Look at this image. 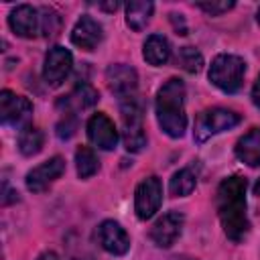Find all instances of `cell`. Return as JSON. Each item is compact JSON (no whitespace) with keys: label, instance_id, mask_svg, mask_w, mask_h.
I'll list each match as a JSON object with an SVG mask.
<instances>
[{"label":"cell","instance_id":"6da1fadb","mask_svg":"<svg viewBox=\"0 0 260 260\" xmlns=\"http://www.w3.org/2000/svg\"><path fill=\"white\" fill-rule=\"evenodd\" d=\"M246 179L240 175L225 177L215 191V209L225 236L232 242H242L248 236L250 221L246 215Z\"/></svg>","mask_w":260,"mask_h":260},{"label":"cell","instance_id":"7a4b0ae2","mask_svg":"<svg viewBox=\"0 0 260 260\" xmlns=\"http://www.w3.org/2000/svg\"><path fill=\"white\" fill-rule=\"evenodd\" d=\"M154 112L160 130L171 138H181L187 130V114H185V83L179 77H171L165 81L154 100Z\"/></svg>","mask_w":260,"mask_h":260},{"label":"cell","instance_id":"3957f363","mask_svg":"<svg viewBox=\"0 0 260 260\" xmlns=\"http://www.w3.org/2000/svg\"><path fill=\"white\" fill-rule=\"evenodd\" d=\"M209 81L225 93H234L242 87L246 75V63L238 55L221 53L209 65Z\"/></svg>","mask_w":260,"mask_h":260},{"label":"cell","instance_id":"277c9868","mask_svg":"<svg viewBox=\"0 0 260 260\" xmlns=\"http://www.w3.org/2000/svg\"><path fill=\"white\" fill-rule=\"evenodd\" d=\"M240 122H242V118L234 110H228V108H209V110H203L197 116V120H195L193 138H195V142L201 144V142L209 140L211 136L238 126Z\"/></svg>","mask_w":260,"mask_h":260},{"label":"cell","instance_id":"5b68a950","mask_svg":"<svg viewBox=\"0 0 260 260\" xmlns=\"http://www.w3.org/2000/svg\"><path fill=\"white\" fill-rule=\"evenodd\" d=\"M120 118H122V140L126 150L140 152L146 146V134L142 124V108L134 98L122 100L120 106Z\"/></svg>","mask_w":260,"mask_h":260},{"label":"cell","instance_id":"8992f818","mask_svg":"<svg viewBox=\"0 0 260 260\" xmlns=\"http://www.w3.org/2000/svg\"><path fill=\"white\" fill-rule=\"evenodd\" d=\"M162 203V183L158 177L150 175L142 179L134 191V211L138 219H150Z\"/></svg>","mask_w":260,"mask_h":260},{"label":"cell","instance_id":"52a82bcc","mask_svg":"<svg viewBox=\"0 0 260 260\" xmlns=\"http://www.w3.org/2000/svg\"><path fill=\"white\" fill-rule=\"evenodd\" d=\"M71 67H73L71 51L61 47V45L51 47L49 53L45 55V63H43V79H45V83L51 85V87L61 85L67 79V75L71 73Z\"/></svg>","mask_w":260,"mask_h":260},{"label":"cell","instance_id":"ba28073f","mask_svg":"<svg viewBox=\"0 0 260 260\" xmlns=\"http://www.w3.org/2000/svg\"><path fill=\"white\" fill-rule=\"evenodd\" d=\"M32 104L24 95H16L10 89H2L0 93V118L8 126H28Z\"/></svg>","mask_w":260,"mask_h":260},{"label":"cell","instance_id":"9c48e42d","mask_svg":"<svg viewBox=\"0 0 260 260\" xmlns=\"http://www.w3.org/2000/svg\"><path fill=\"white\" fill-rule=\"evenodd\" d=\"M185 217L179 211H167L165 215H160L152 228H150V240L158 246V248H171L177 238L181 236Z\"/></svg>","mask_w":260,"mask_h":260},{"label":"cell","instance_id":"30bf717a","mask_svg":"<svg viewBox=\"0 0 260 260\" xmlns=\"http://www.w3.org/2000/svg\"><path fill=\"white\" fill-rule=\"evenodd\" d=\"M65 173V160L61 156H51L49 160L41 162L39 167H35L32 171L26 173V189L32 193H41L45 191L53 181H57L61 175Z\"/></svg>","mask_w":260,"mask_h":260},{"label":"cell","instance_id":"8fae6325","mask_svg":"<svg viewBox=\"0 0 260 260\" xmlns=\"http://www.w3.org/2000/svg\"><path fill=\"white\" fill-rule=\"evenodd\" d=\"M87 138L93 146L102 148V150H112L118 144V130L114 126V122L104 114L98 112L87 120Z\"/></svg>","mask_w":260,"mask_h":260},{"label":"cell","instance_id":"7c38bea8","mask_svg":"<svg viewBox=\"0 0 260 260\" xmlns=\"http://www.w3.org/2000/svg\"><path fill=\"white\" fill-rule=\"evenodd\" d=\"M8 24H10L12 32L22 39H35L39 35V30L43 28L39 10L32 8L30 4H18L8 16Z\"/></svg>","mask_w":260,"mask_h":260},{"label":"cell","instance_id":"4fadbf2b","mask_svg":"<svg viewBox=\"0 0 260 260\" xmlns=\"http://www.w3.org/2000/svg\"><path fill=\"white\" fill-rule=\"evenodd\" d=\"M98 240H100L102 248L108 254H114V256H122L130 248V236L114 219H106V221L100 223V228H98Z\"/></svg>","mask_w":260,"mask_h":260},{"label":"cell","instance_id":"5bb4252c","mask_svg":"<svg viewBox=\"0 0 260 260\" xmlns=\"http://www.w3.org/2000/svg\"><path fill=\"white\" fill-rule=\"evenodd\" d=\"M106 81H108V87H110L112 93H116L118 98L126 100V98H132V93H134V89L138 85V75L130 65L116 63V65L108 67Z\"/></svg>","mask_w":260,"mask_h":260},{"label":"cell","instance_id":"9a60e30c","mask_svg":"<svg viewBox=\"0 0 260 260\" xmlns=\"http://www.w3.org/2000/svg\"><path fill=\"white\" fill-rule=\"evenodd\" d=\"M102 37H104L102 24L89 14H81V18L75 22L71 30V43L83 51H93L102 43Z\"/></svg>","mask_w":260,"mask_h":260},{"label":"cell","instance_id":"2e32d148","mask_svg":"<svg viewBox=\"0 0 260 260\" xmlns=\"http://www.w3.org/2000/svg\"><path fill=\"white\" fill-rule=\"evenodd\" d=\"M236 156L248 167H260V128L248 130L236 142Z\"/></svg>","mask_w":260,"mask_h":260},{"label":"cell","instance_id":"e0dca14e","mask_svg":"<svg viewBox=\"0 0 260 260\" xmlns=\"http://www.w3.org/2000/svg\"><path fill=\"white\" fill-rule=\"evenodd\" d=\"M142 57L148 65L160 67L171 59V45L162 35H150L142 47Z\"/></svg>","mask_w":260,"mask_h":260},{"label":"cell","instance_id":"ac0fdd59","mask_svg":"<svg viewBox=\"0 0 260 260\" xmlns=\"http://www.w3.org/2000/svg\"><path fill=\"white\" fill-rule=\"evenodd\" d=\"M98 100H100L98 89H93L89 83H81V85H77L65 100H61V104H65V108H69L67 114H73L75 110L91 108L93 104H98Z\"/></svg>","mask_w":260,"mask_h":260},{"label":"cell","instance_id":"d6986e66","mask_svg":"<svg viewBox=\"0 0 260 260\" xmlns=\"http://www.w3.org/2000/svg\"><path fill=\"white\" fill-rule=\"evenodd\" d=\"M152 10H154V4H152V2H146V0L128 2V4H126V24H128L132 30L140 32V30L148 24V20H150V16H152Z\"/></svg>","mask_w":260,"mask_h":260},{"label":"cell","instance_id":"ffe728a7","mask_svg":"<svg viewBox=\"0 0 260 260\" xmlns=\"http://www.w3.org/2000/svg\"><path fill=\"white\" fill-rule=\"evenodd\" d=\"M43 142H45V134L41 128L28 124L20 130L18 134V150L24 154V156H32L37 152H41L43 148Z\"/></svg>","mask_w":260,"mask_h":260},{"label":"cell","instance_id":"44dd1931","mask_svg":"<svg viewBox=\"0 0 260 260\" xmlns=\"http://www.w3.org/2000/svg\"><path fill=\"white\" fill-rule=\"evenodd\" d=\"M197 185V177L191 169H181L177 171L173 177H171V183H169V191L173 197H187L193 193Z\"/></svg>","mask_w":260,"mask_h":260},{"label":"cell","instance_id":"7402d4cb","mask_svg":"<svg viewBox=\"0 0 260 260\" xmlns=\"http://www.w3.org/2000/svg\"><path fill=\"white\" fill-rule=\"evenodd\" d=\"M75 167H77V175L79 179H89L98 173L100 169V162H98V156L95 152L89 148V146H79L75 150Z\"/></svg>","mask_w":260,"mask_h":260},{"label":"cell","instance_id":"603a6c76","mask_svg":"<svg viewBox=\"0 0 260 260\" xmlns=\"http://www.w3.org/2000/svg\"><path fill=\"white\" fill-rule=\"evenodd\" d=\"M177 63L189 73H199L201 67H203V57L193 47H181L179 53H177Z\"/></svg>","mask_w":260,"mask_h":260},{"label":"cell","instance_id":"cb8c5ba5","mask_svg":"<svg viewBox=\"0 0 260 260\" xmlns=\"http://www.w3.org/2000/svg\"><path fill=\"white\" fill-rule=\"evenodd\" d=\"M205 14H209V16H219V14H223V12H228V10H232L236 4L230 0V2H201V4H197Z\"/></svg>","mask_w":260,"mask_h":260},{"label":"cell","instance_id":"d4e9b609","mask_svg":"<svg viewBox=\"0 0 260 260\" xmlns=\"http://www.w3.org/2000/svg\"><path fill=\"white\" fill-rule=\"evenodd\" d=\"M75 116L73 114H65V118L57 124V136L61 138V140H67V138H71L73 134H75Z\"/></svg>","mask_w":260,"mask_h":260},{"label":"cell","instance_id":"484cf974","mask_svg":"<svg viewBox=\"0 0 260 260\" xmlns=\"http://www.w3.org/2000/svg\"><path fill=\"white\" fill-rule=\"evenodd\" d=\"M171 22L175 24V30H177V35H187V26H185V22H183V16L181 14H171Z\"/></svg>","mask_w":260,"mask_h":260},{"label":"cell","instance_id":"4316f807","mask_svg":"<svg viewBox=\"0 0 260 260\" xmlns=\"http://www.w3.org/2000/svg\"><path fill=\"white\" fill-rule=\"evenodd\" d=\"M252 102H254L256 108H260V75L256 77L254 87H252Z\"/></svg>","mask_w":260,"mask_h":260},{"label":"cell","instance_id":"83f0119b","mask_svg":"<svg viewBox=\"0 0 260 260\" xmlns=\"http://www.w3.org/2000/svg\"><path fill=\"white\" fill-rule=\"evenodd\" d=\"M118 6H120L118 2H102V4H100V8H102V10H108V12H114Z\"/></svg>","mask_w":260,"mask_h":260},{"label":"cell","instance_id":"f1b7e54d","mask_svg":"<svg viewBox=\"0 0 260 260\" xmlns=\"http://www.w3.org/2000/svg\"><path fill=\"white\" fill-rule=\"evenodd\" d=\"M37 260H59V256H57L55 252H43Z\"/></svg>","mask_w":260,"mask_h":260},{"label":"cell","instance_id":"f546056e","mask_svg":"<svg viewBox=\"0 0 260 260\" xmlns=\"http://www.w3.org/2000/svg\"><path fill=\"white\" fill-rule=\"evenodd\" d=\"M254 195H258L260 197V179L256 181V185H254Z\"/></svg>","mask_w":260,"mask_h":260},{"label":"cell","instance_id":"4dcf8cb0","mask_svg":"<svg viewBox=\"0 0 260 260\" xmlns=\"http://www.w3.org/2000/svg\"><path fill=\"white\" fill-rule=\"evenodd\" d=\"M256 18H258V24H260V8H258V16Z\"/></svg>","mask_w":260,"mask_h":260}]
</instances>
